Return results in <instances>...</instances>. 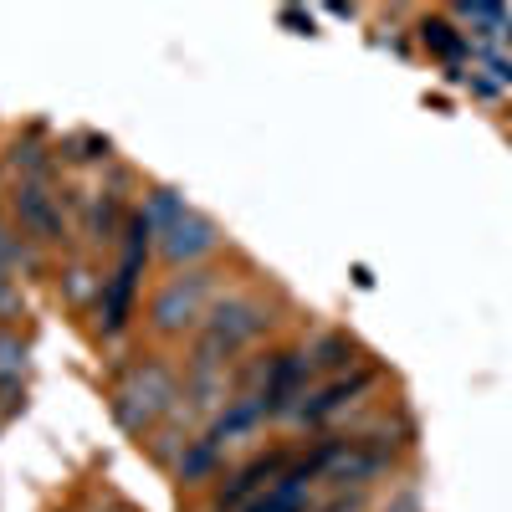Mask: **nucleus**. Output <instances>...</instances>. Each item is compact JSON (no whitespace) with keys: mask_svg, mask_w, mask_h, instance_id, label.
Wrapping results in <instances>:
<instances>
[{"mask_svg":"<svg viewBox=\"0 0 512 512\" xmlns=\"http://www.w3.org/2000/svg\"><path fill=\"white\" fill-rule=\"evenodd\" d=\"M175 405H180V379H175V369H169L164 359L134 364L118 379V390H113V415H118V425L128 436L154 431Z\"/></svg>","mask_w":512,"mask_h":512,"instance_id":"f257e3e1","label":"nucleus"},{"mask_svg":"<svg viewBox=\"0 0 512 512\" xmlns=\"http://www.w3.org/2000/svg\"><path fill=\"white\" fill-rule=\"evenodd\" d=\"M267 323H272V313H267L262 297H246V292L226 297V303L200 323L190 369H226V364H231V359H236V354H241Z\"/></svg>","mask_w":512,"mask_h":512,"instance_id":"f03ea898","label":"nucleus"},{"mask_svg":"<svg viewBox=\"0 0 512 512\" xmlns=\"http://www.w3.org/2000/svg\"><path fill=\"white\" fill-rule=\"evenodd\" d=\"M210 292H216V272H180V277H169V282L154 292V303H149V323H154V333L175 338V333L205 323Z\"/></svg>","mask_w":512,"mask_h":512,"instance_id":"7ed1b4c3","label":"nucleus"},{"mask_svg":"<svg viewBox=\"0 0 512 512\" xmlns=\"http://www.w3.org/2000/svg\"><path fill=\"white\" fill-rule=\"evenodd\" d=\"M149 226L144 216H134L128 226V241H123V256H118V272L108 277L103 287V333H118L128 323V308H134V287H139V272H144V256H149Z\"/></svg>","mask_w":512,"mask_h":512,"instance_id":"20e7f679","label":"nucleus"},{"mask_svg":"<svg viewBox=\"0 0 512 512\" xmlns=\"http://www.w3.org/2000/svg\"><path fill=\"white\" fill-rule=\"evenodd\" d=\"M11 205H16V221H21V231H26L31 241H62V236H67L62 200H57L47 185L21 180V185H16V195H11Z\"/></svg>","mask_w":512,"mask_h":512,"instance_id":"39448f33","label":"nucleus"},{"mask_svg":"<svg viewBox=\"0 0 512 512\" xmlns=\"http://www.w3.org/2000/svg\"><path fill=\"white\" fill-rule=\"evenodd\" d=\"M308 359L303 354H282L267 364V379H262V410L267 415H297V400H308Z\"/></svg>","mask_w":512,"mask_h":512,"instance_id":"423d86ee","label":"nucleus"},{"mask_svg":"<svg viewBox=\"0 0 512 512\" xmlns=\"http://www.w3.org/2000/svg\"><path fill=\"white\" fill-rule=\"evenodd\" d=\"M287 472V456H256L251 466H241V472L221 487L216 497V512H246L256 497H267L277 487V477Z\"/></svg>","mask_w":512,"mask_h":512,"instance_id":"0eeeda50","label":"nucleus"},{"mask_svg":"<svg viewBox=\"0 0 512 512\" xmlns=\"http://www.w3.org/2000/svg\"><path fill=\"white\" fill-rule=\"evenodd\" d=\"M384 466V456L379 451H369L364 441H333V446H323L318 451V461H313V472L318 477H328V482H364V477H374Z\"/></svg>","mask_w":512,"mask_h":512,"instance_id":"6e6552de","label":"nucleus"},{"mask_svg":"<svg viewBox=\"0 0 512 512\" xmlns=\"http://www.w3.org/2000/svg\"><path fill=\"white\" fill-rule=\"evenodd\" d=\"M216 241H221L216 221H205L200 210H185V216L159 236V246H164L169 262H200L205 251H216Z\"/></svg>","mask_w":512,"mask_h":512,"instance_id":"1a4fd4ad","label":"nucleus"},{"mask_svg":"<svg viewBox=\"0 0 512 512\" xmlns=\"http://www.w3.org/2000/svg\"><path fill=\"white\" fill-rule=\"evenodd\" d=\"M318 472H313V461L308 466H287V472L277 477V487L267 497H256L246 512H308V492H313Z\"/></svg>","mask_w":512,"mask_h":512,"instance_id":"9d476101","label":"nucleus"},{"mask_svg":"<svg viewBox=\"0 0 512 512\" xmlns=\"http://www.w3.org/2000/svg\"><path fill=\"white\" fill-rule=\"evenodd\" d=\"M267 420V410H262V395H241V400H231L221 415H216V425H210V436L205 441H216V446H231V441H241V436H251L256 425Z\"/></svg>","mask_w":512,"mask_h":512,"instance_id":"9b49d317","label":"nucleus"},{"mask_svg":"<svg viewBox=\"0 0 512 512\" xmlns=\"http://www.w3.org/2000/svg\"><path fill=\"white\" fill-rule=\"evenodd\" d=\"M369 384H374V374H369V369H359L354 379H349V374H344V379H333L328 390H318L313 400H303V405H297V420H328L333 410H344L354 395H364Z\"/></svg>","mask_w":512,"mask_h":512,"instance_id":"f8f14e48","label":"nucleus"},{"mask_svg":"<svg viewBox=\"0 0 512 512\" xmlns=\"http://www.w3.org/2000/svg\"><path fill=\"white\" fill-rule=\"evenodd\" d=\"M21 374H26V344L16 333H0V410L21 405Z\"/></svg>","mask_w":512,"mask_h":512,"instance_id":"ddd939ff","label":"nucleus"},{"mask_svg":"<svg viewBox=\"0 0 512 512\" xmlns=\"http://www.w3.org/2000/svg\"><path fill=\"white\" fill-rule=\"evenodd\" d=\"M185 210H190V205H185V195H180V190H164V185H159V190H149V200H144L139 216H144V226H149L154 236H164L169 226H175V221L185 216Z\"/></svg>","mask_w":512,"mask_h":512,"instance_id":"4468645a","label":"nucleus"},{"mask_svg":"<svg viewBox=\"0 0 512 512\" xmlns=\"http://www.w3.org/2000/svg\"><path fill=\"white\" fill-rule=\"evenodd\" d=\"M216 461H221L216 441H185V456L175 461V472H180V482H205L216 472Z\"/></svg>","mask_w":512,"mask_h":512,"instance_id":"2eb2a0df","label":"nucleus"},{"mask_svg":"<svg viewBox=\"0 0 512 512\" xmlns=\"http://www.w3.org/2000/svg\"><path fill=\"white\" fill-rule=\"evenodd\" d=\"M303 359H308V369H344L354 359V344H349V338H338V333H323L313 344V354H303Z\"/></svg>","mask_w":512,"mask_h":512,"instance_id":"dca6fc26","label":"nucleus"},{"mask_svg":"<svg viewBox=\"0 0 512 512\" xmlns=\"http://www.w3.org/2000/svg\"><path fill=\"white\" fill-rule=\"evenodd\" d=\"M118 216H123L118 195H113V190H103V195L93 200V221H88V226H93V236H98V241H113V231H118Z\"/></svg>","mask_w":512,"mask_h":512,"instance_id":"f3484780","label":"nucleus"},{"mask_svg":"<svg viewBox=\"0 0 512 512\" xmlns=\"http://www.w3.org/2000/svg\"><path fill=\"white\" fill-rule=\"evenodd\" d=\"M11 164L21 169L31 185H47V169H52V164H47V149H41V144H16Z\"/></svg>","mask_w":512,"mask_h":512,"instance_id":"a211bd4d","label":"nucleus"},{"mask_svg":"<svg viewBox=\"0 0 512 512\" xmlns=\"http://www.w3.org/2000/svg\"><path fill=\"white\" fill-rule=\"evenodd\" d=\"M0 267H36V256L26 241H11L6 231H0Z\"/></svg>","mask_w":512,"mask_h":512,"instance_id":"6ab92c4d","label":"nucleus"},{"mask_svg":"<svg viewBox=\"0 0 512 512\" xmlns=\"http://www.w3.org/2000/svg\"><path fill=\"white\" fill-rule=\"evenodd\" d=\"M456 16L477 21V26H487V31H502V26H507V11H497V6H461Z\"/></svg>","mask_w":512,"mask_h":512,"instance_id":"aec40b11","label":"nucleus"},{"mask_svg":"<svg viewBox=\"0 0 512 512\" xmlns=\"http://www.w3.org/2000/svg\"><path fill=\"white\" fill-rule=\"evenodd\" d=\"M425 41H431L436 52H446V57H456V52H461V41H456V36H451V26H441V21H436V26H425Z\"/></svg>","mask_w":512,"mask_h":512,"instance_id":"412c9836","label":"nucleus"},{"mask_svg":"<svg viewBox=\"0 0 512 512\" xmlns=\"http://www.w3.org/2000/svg\"><path fill=\"white\" fill-rule=\"evenodd\" d=\"M16 313H21V292L11 287L6 267H0V318H16Z\"/></svg>","mask_w":512,"mask_h":512,"instance_id":"4be33fe9","label":"nucleus"},{"mask_svg":"<svg viewBox=\"0 0 512 512\" xmlns=\"http://www.w3.org/2000/svg\"><path fill=\"white\" fill-rule=\"evenodd\" d=\"M328 512H359V507H349V502H338V507H328Z\"/></svg>","mask_w":512,"mask_h":512,"instance_id":"5701e85b","label":"nucleus"}]
</instances>
